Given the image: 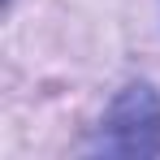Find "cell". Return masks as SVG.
I'll return each instance as SVG.
<instances>
[{"instance_id":"cell-1","label":"cell","mask_w":160,"mask_h":160,"mask_svg":"<svg viewBox=\"0 0 160 160\" xmlns=\"http://www.w3.org/2000/svg\"><path fill=\"white\" fill-rule=\"evenodd\" d=\"M91 152H104V156H156L160 152V100L147 82L126 87L112 100Z\"/></svg>"}]
</instances>
